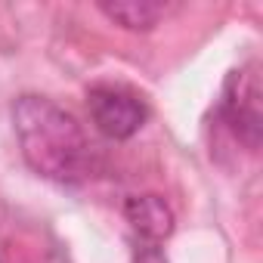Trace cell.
Segmentation results:
<instances>
[{
    "label": "cell",
    "instance_id": "6da1fadb",
    "mask_svg": "<svg viewBox=\"0 0 263 263\" xmlns=\"http://www.w3.org/2000/svg\"><path fill=\"white\" fill-rule=\"evenodd\" d=\"M13 124L28 167L53 183L74 186L93 177L96 146L71 111L47 96H19L13 105Z\"/></svg>",
    "mask_w": 263,
    "mask_h": 263
},
{
    "label": "cell",
    "instance_id": "8992f818",
    "mask_svg": "<svg viewBox=\"0 0 263 263\" xmlns=\"http://www.w3.org/2000/svg\"><path fill=\"white\" fill-rule=\"evenodd\" d=\"M137 260H140V263H167L158 245H140V251H137Z\"/></svg>",
    "mask_w": 263,
    "mask_h": 263
},
{
    "label": "cell",
    "instance_id": "7a4b0ae2",
    "mask_svg": "<svg viewBox=\"0 0 263 263\" xmlns=\"http://www.w3.org/2000/svg\"><path fill=\"white\" fill-rule=\"evenodd\" d=\"M220 118L248 152H257L263 111H260V78H257L254 62L229 71L223 84V96H220Z\"/></svg>",
    "mask_w": 263,
    "mask_h": 263
},
{
    "label": "cell",
    "instance_id": "5b68a950",
    "mask_svg": "<svg viewBox=\"0 0 263 263\" xmlns=\"http://www.w3.org/2000/svg\"><path fill=\"white\" fill-rule=\"evenodd\" d=\"M99 13L127 31H152L171 13V7L152 0H118V4H99Z\"/></svg>",
    "mask_w": 263,
    "mask_h": 263
},
{
    "label": "cell",
    "instance_id": "277c9868",
    "mask_svg": "<svg viewBox=\"0 0 263 263\" xmlns=\"http://www.w3.org/2000/svg\"><path fill=\"white\" fill-rule=\"evenodd\" d=\"M124 217L140 245H161L174 232V211L158 195H134L124 201Z\"/></svg>",
    "mask_w": 263,
    "mask_h": 263
},
{
    "label": "cell",
    "instance_id": "3957f363",
    "mask_svg": "<svg viewBox=\"0 0 263 263\" xmlns=\"http://www.w3.org/2000/svg\"><path fill=\"white\" fill-rule=\"evenodd\" d=\"M87 108L96 130L115 143L137 137L149 118V108L137 93H130L124 87H108V84H99L87 93Z\"/></svg>",
    "mask_w": 263,
    "mask_h": 263
},
{
    "label": "cell",
    "instance_id": "52a82bcc",
    "mask_svg": "<svg viewBox=\"0 0 263 263\" xmlns=\"http://www.w3.org/2000/svg\"><path fill=\"white\" fill-rule=\"evenodd\" d=\"M0 263H34V260L22 257V254H16V251H0Z\"/></svg>",
    "mask_w": 263,
    "mask_h": 263
}]
</instances>
